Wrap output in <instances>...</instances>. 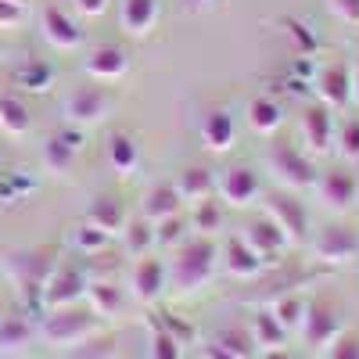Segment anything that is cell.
Masks as SVG:
<instances>
[{
  "instance_id": "6da1fadb",
  "label": "cell",
  "mask_w": 359,
  "mask_h": 359,
  "mask_svg": "<svg viewBox=\"0 0 359 359\" xmlns=\"http://www.w3.org/2000/svg\"><path fill=\"white\" fill-rule=\"evenodd\" d=\"M216 269V245L208 237H194L191 245L180 248V255L172 259V287L180 291H198L201 284L212 280Z\"/></svg>"
},
{
  "instance_id": "7a4b0ae2",
  "label": "cell",
  "mask_w": 359,
  "mask_h": 359,
  "mask_svg": "<svg viewBox=\"0 0 359 359\" xmlns=\"http://www.w3.org/2000/svg\"><path fill=\"white\" fill-rule=\"evenodd\" d=\"M97 316L94 313H83L76 306L69 309H50L43 316V338L50 345H62V348H72V345H83L86 338L97 334Z\"/></svg>"
},
{
  "instance_id": "3957f363",
  "label": "cell",
  "mask_w": 359,
  "mask_h": 359,
  "mask_svg": "<svg viewBox=\"0 0 359 359\" xmlns=\"http://www.w3.org/2000/svg\"><path fill=\"white\" fill-rule=\"evenodd\" d=\"M266 165H269V172H273L277 184L287 187V191H302V187L316 184V169H313V162H309L302 151H294L291 144H273V147H269Z\"/></svg>"
},
{
  "instance_id": "277c9868",
  "label": "cell",
  "mask_w": 359,
  "mask_h": 359,
  "mask_svg": "<svg viewBox=\"0 0 359 359\" xmlns=\"http://www.w3.org/2000/svg\"><path fill=\"white\" fill-rule=\"evenodd\" d=\"M298 331H302L309 348L323 352L341 334V316L331 302H306V316H302V323H298Z\"/></svg>"
},
{
  "instance_id": "5b68a950",
  "label": "cell",
  "mask_w": 359,
  "mask_h": 359,
  "mask_svg": "<svg viewBox=\"0 0 359 359\" xmlns=\"http://www.w3.org/2000/svg\"><path fill=\"white\" fill-rule=\"evenodd\" d=\"M83 294H86V277L76 266H57L43 284V306L47 309H69Z\"/></svg>"
},
{
  "instance_id": "8992f818",
  "label": "cell",
  "mask_w": 359,
  "mask_h": 359,
  "mask_svg": "<svg viewBox=\"0 0 359 359\" xmlns=\"http://www.w3.org/2000/svg\"><path fill=\"white\" fill-rule=\"evenodd\" d=\"M266 219L284 233L287 245L302 241V233H306V208H302V201H294L291 194H269Z\"/></svg>"
},
{
  "instance_id": "52a82bcc",
  "label": "cell",
  "mask_w": 359,
  "mask_h": 359,
  "mask_svg": "<svg viewBox=\"0 0 359 359\" xmlns=\"http://www.w3.org/2000/svg\"><path fill=\"white\" fill-rule=\"evenodd\" d=\"M359 252V237L348 230V226H323L313 241V255L320 262H331V266H341L348 259H355Z\"/></svg>"
},
{
  "instance_id": "ba28073f",
  "label": "cell",
  "mask_w": 359,
  "mask_h": 359,
  "mask_svg": "<svg viewBox=\"0 0 359 359\" xmlns=\"http://www.w3.org/2000/svg\"><path fill=\"white\" fill-rule=\"evenodd\" d=\"M108 111V94L101 86H79L65 97V118L76 126H94Z\"/></svg>"
},
{
  "instance_id": "9c48e42d",
  "label": "cell",
  "mask_w": 359,
  "mask_h": 359,
  "mask_svg": "<svg viewBox=\"0 0 359 359\" xmlns=\"http://www.w3.org/2000/svg\"><path fill=\"white\" fill-rule=\"evenodd\" d=\"M130 291L140 306H155L162 291H165V266L151 255H144L133 262V273H130Z\"/></svg>"
},
{
  "instance_id": "30bf717a",
  "label": "cell",
  "mask_w": 359,
  "mask_h": 359,
  "mask_svg": "<svg viewBox=\"0 0 359 359\" xmlns=\"http://www.w3.org/2000/svg\"><path fill=\"white\" fill-rule=\"evenodd\" d=\"M216 191H219V198H223L226 205L248 208V205H255V198H259V176H255L248 165H230V169L216 180Z\"/></svg>"
},
{
  "instance_id": "8fae6325",
  "label": "cell",
  "mask_w": 359,
  "mask_h": 359,
  "mask_svg": "<svg viewBox=\"0 0 359 359\" xmlns=\"http://www.w3.org/2000/svg\"><path fill=\"white\" fill-rule=\"evenodd\" d=\"M40 25H43V40H47L50 47H57V50H72V47L83 43V29L76 25V18L65 15L62 8H54V4L43 8Z\"/></svg>"
},
{
  "instance_id": "7c38bea8",
  "label": "cell",
  "mask_w": 359,
  "mask_h": 359,
  "mask_svg": "<svg viewBox=\"0 0 359 359\" xmlns=\"http://www.w3.org/2000/svg\"><path fill=\"white\" fill-rule=\"evenodd\" d=\"M302 137H306V147H309L313 155H327V151H331V140H334L331 108L309 104V108L302 111Z\"/></svg>"
},
{
  "instance_id": "4fadbf2b",
  "label": "cell",
  "mask_w": 359,
  "mask_h": 359,
  "mask_svg": "<svg viewBox=\"0 0 359 359\" xmlns=\"http://www.w3.org/2000/svg\"><path fill=\"white\" fill-rule=\"evenodd\" d=\"M158 15H162L158 0H123V8H118V25H123L126 36H147L155 29Z\"/></svg>"
},
{
  "instance_id": "5bb4252c",
  "label": "cell",
  "mask_w": 359,
  "mask_h": 359,
  "mask_svg": "<svg viewBox=\"0 0 359 359\" xmlns=\"http://www.w3.org/2000/svg\"><path fill=\"white\" fill-rule=\"evenodd\" d=\"M316 97L323 108H345L352 101V83H348V65H327L316 76Z\"/></svg>"
},
{
  "instance_id": "9a60e30c",
  "label": "cell",
  "mask_w": 359,
  "mask_h": 359,
  "mask_svg": "<svg viewBox=\"0 0 359 359\" xmlns=\"http://www.w3.org/2000/svg\"><path fill=\"white\" fill-rule=\"evenodd\" d=\"M316 194L327 208H348L352 198H355V180L345 172V169H331V172H323L316 176Z\"/></svg>"
},
{
  "instance_id": "2e32d148",
  "label": "cell",
  "mask_w": 359,
  "mask_h": 359,
  "mask_svg": "<svg viewBox=\"0 0 359 359\" xmlns=\"http://www.w3.org/2000/svg\"><path fill=\"white\" fill-rule=\"evenodd\" d=\"M241 237H245V245H248V248L262 259V266H266V262H273V255L287 245V241H284V233H280L273 223H269L266 216H262V219H255V223H252Z\"/></svg>"
},
{
  "instance_id": "e0dca14e",
  "label": "cell",
  "mask_w": 359,
  "mask_h": 359,
  "mask_svg": "<svg viewBox=\"0 0 359 359\" xmlns=\"http://www.w3.org/2000/svg\"><path fill=\"white\" fill-rule=\"evenodd\" d=\"M83 69H86V76H94L97 83H111V79H118V76H126L130 62H126V54L118 50V47H97V50L83 62Z\"/></svg>"
},
{
  "instance_id": "ac0fdd59",
  "label": "cell",
  "mask_w": 359,
  "mask_h": 359,
  "mask_svg": "<svg viewBox=\"0 0 359 359\" xmlns=\"http://www.w3.org/2000/svg\"><path fill=\"white\" fill-rule=\"evenodd\" d=\"M176 194H180V201H208L212 198V191H216V180H212V172H208L205 165H187L184 172L176 176Z\"/></svg>"
},
{
  "instance_id": "d6986e66",
  "label": "cell",
  "mask_w": 359,
  "mask_h": 359,
  "mask_svg": "<svg viewBox=\"0 0 359 359\" xmlns=\"http://www.w3.org/2000/svg\"><path fill=\"white\" fill-rule=\"evenodd\" d=\"M83 147V133L76 130H65V133H57V137H50L47 144H43V162H47V169L50 172H65L69 165H72V158H76V151Z\"/></svg>"
},
{
  "instance_id": "ffe728a7",
  "label": "cell",
  "mask_w": 359,
  "mask_h": 359,
  "mask_svg": "<svg viewBox=\"0 0 359 359\" xmlns=\"http://www.w3.org/2000/svg\"><path fill=\"white\" fill-rule=\"evenodd\" d=\"M180 194H176V187L172 184H158V187H151L144 194V219L147 223H162V219H169V216H180Z\"/></svg>"
},
{
  "instance_id": "44dd1931",
  "label": "cell",
  "mask_w": 359,
  "mask_h": 359,
  "mask_svg": "<svg viewBox=\"0 0 359 359\" xmlns=\"http://www.w3.org/2000/svg\"><path fill=\"white\" fill-rule=\"evenodd\" d=\"M223 266H226L230 277L248 280V277H255L259 269H262V259L245 245V237H230V241H226V252H223Z\"/></svg>"
},
{
  "instance_id": "7402d4cb",
  "label": "cell",
  "mask_w": 359,
  "mask_h": 359,
  "mask_svg": "<svg viewBox=\"0 0 359 359\" xmlns=\"http://www.w3.org/2000/svg\"><path fill=\"white\" fill-rule=\"evenodd\" d=\"M201 144L216 155L230 151L233 147V118L226 111H208L205 123H201Z\"/></svg>"
},
{
  "instance_id": "603a6c76",
  "label": "cell",
  "mask_w": 359,
  "mask_h": 359,
  "mask_svg": "<svg viewBox=\"0 0 359 359\" xmlns=\"http://www.w3.org/2000/svg\"><path fill=\"white\" fill-rule=\"evenodd\" d=\"M86 223H94L97 230H104L111 237V233L126 230V212H123V205H118L115 198H97L94 205H90V212H86Z\"/></svg>"
},
{
  "instance_id": "cb8c5ba5",
  "label": "cell",
  "mask_w": 359,
  "mask_h": 359,
  "mask_svg": "<svg viewBox=\"0 0 359 359\" xmlns=\"http://www.w3.org/2000/svg\"><path fill=\"white\" fill-rule=\"evenodd\" d=\"M248 334H252V345H259L262 352H269V348H280V345H284V334H287V331L277 323V316L269 313V309H259V313L252 316Z\"/></svg>"
},
{
  "instance_id": "d4e9b609",
  "label": "cell",
  "mask_w": 359,
  "mask_h": 359,
  "mask_svg": "<svg viewBox=\"0 0 359 359\" xmlns=\"http://www.w3.org/2000/svg\"><path fill=\"white\" fill-rule=\"evenodd\" d=\"M86 302H90V313L94 316L111 320V316L123 313V291H118L115 284L97 280V284H86Z\"/></svg>"
},
{
  "instance_id": "484cf974",
  "label": "cell",
  "mask_w": 359,
  "mask_h": 359,
  "mask_svg": "<svg viewBox=\"0 0 359 359\" xmlns=\"http://www.w3.org/2000/svg\"><path fill=\"white\" fill-rule=\"evenodd\" d=\"M280 123H284V111H280V104H277L273 97H255V101L248 104V126H252L255 133L269 137V133H277Z\"/></svg>"
},
{
  "instance_id": "4316f807",
  "label": "cell",
  "mask_w": 359,
  "mask_h": 359,
  "mask_svg": "<svg viewBox=\"0 0 359 359\" xmlns=\"http://www.w3.org/2000/svg\"><path fill=\"white\" fill-rule=\"evenodd\" d=\"M0 130L11 133V137L29 133V111L15 94H0Z\"/></svg>"
},
{
  "instance_id": "83f0119b",
  "label": "cell",
  "mask_w": 359,
  "mask_h": 359,
  "mask_svg": "<svg viewBox=\"0 0 359 359\" xmlns=\"http://www.w3.org/2000/svg\"><path fill=\"white\" fill-rule=\"evenodd\" d=\"M108 162H111L115 172H133L137 169V144H133V137L115 133L108 140Z\"/></svg>"
},
{
  "instance_id": "f1b7e54d",
  "label": "cell",
  "mask_w": 359,
  "mask_h": 359,
  "mask_svg": "<svg viewBox=\"0 0 359 359\" xmlns=\"http://www.w3.org/2000/svg\"><path fill=\"white\" fill-rule=\"evenodd\" d=\"M123 241H126V252L133 259H144L147 252H151V245H155V226L147 219H137V223H130L123 230Z\"/></svg>"
},
{
  "instance_id": "f546056e",
  "label": "cell",
  "mask_w": 359,
  "mask_h": 359,
  "mask_svg": "<svg viewBox=\"0 0 359 359\" xmlns=\"http://www.w3.org/2000/svg\"><path fill=\"white\" fill-rule=\"evenodd\" d=\"M50 79H54V72H50V65H43V62H25V65H18L15 69V83L22 86V90H33V94H40V90H47L50 86Z\"/></svg>"
},
{
  "instance_id": "4dcf8cb0",
  "label": "cell",
  "mask_w": 359,
  "mask_h": 359,
  "mask_svg": "<svg viewBox=\"0 0 359 359\" xmlns=\"http://www.w3.org/2000/svg\"><path fill=\"white\" fill-rule=\"evenodd\" d=\"M269 313L277 316V323L284 327V331H298V323H302V316H306V298L284 294V298H277V306Z\"/></svg>"
},
{
  "instance_id": "1f68e13d",
  "label": "cell",
  "mask_w": 359,
  "mask_h": 359,
  "mask_svg": "<svg viewBox=\"0 0 359 359\" xmlns=\"http://www.w3.org/2000/svg\"><path fill=\"white\" fill-rule=\"evenodd\" d=\"M147 359H184V345H180L169 331L155 327L151 341H147Z\"/></svg>"
},
{
  "instance_id": "d6a6232c",
  "label": "cell",
  "mask_w": 359,
  "mask_h": 359,
  "mask_svg": "<svg viewBox=\"0 0 359 359\" xmlns=\"http://www.w3.org/2000/svg\"><path fill=\"white\" fill-rule=\"evenodd\" d=\"M191 223H194V230L201 237L216 233L219 230V201H198L194 212H191Z\"/></svg>"
},
{
  "instance_id": "836d02e7",
  "label": "cell",
  "mask_w": 359,
  "mask_h": 359,
  "mask_svg": "<svg viewBox=\"0 0 359 359\" xmlns=\"http://www.w3.org/2000/svg\"><path fill=\"white\" fill-rule=\"evenodd\" d=\"M25 341H29L25 316H4V320H0V348H18Z\"/></svg>"
},
{
  "instance_id": "e575fe53",
  "label": "cell",
  "mask_w": 359,
  "mask_h": 359,
  "mask_svg": "<svg viewBox=\"0 0 359 359\" xmlns=\"http://www.w3.org/2000/svg\"><path fill=\"white\" fill-rule=\"evenodd\" d=\"M72 241H76V248H79V252L97 255V252H104V245H108V233H104V230H97L94 223H83V226L72 233Z\"/></svg>"
},
{
  "instance_id": "d590c367",
  "label": "cell",
  "mask_w": 359,
  "mask_h": 359,
  "mask_svg": "<svg viewBox=\"0 0 359 359\" xmlns=\"http://www.w3.org/2000/svg\"><path fill=\"white\" fill-rule=\"evenodd\" d=\"M338 151H341V158L359 162V118H348L338 130Z\"/></svg>"
},
{
  "instance_id": "8d00e7d4",
  "label": "cell",
  "mask_w": 359,
  "mask_h": 359,
  "mask_svg": "<svg viewBox=\"0 0 359 359\" xmlns=\"http://www.w3.org/2000/svg\"><path fill=\"white\" fill-rule=\"evenodd\" d=\"M212 341L226 345L230 352H237L241 359H248V355H252V334H248V331H237V327H230V331H219Z\"/></svg>"
},
{
  "instance_id": "74e56055",
  "label": "cell",
  "mask_w": 359,
  "mask_h": 359,
  "mask_svg": "<svg viewBox=\"0 0 359 359\" xmlns=\"http://www.w3.org/2000/svg\"><path fill=\"white\" fill-rule=\"evenodd\" d=\"M184 219L180 216H169V219H162V223H155V245H180L184 241Z\"/></svg>"
},
{
  "instance_id": "f35d334b",
  "label": "cell",
  "mask_w": 359,
  "mask_h": 359,
  "mask_svg": "<svg viewBox=\"0 0 359 359\" xmlns=\"http://www.w3.org/2000/svg\"><path fill=\"white\" fill-rule=\"evenodd\" d=\"M327 359H359V338L355 334H338L327 345Z\"/></svg>"
},
{
  "instance_id": "ab89813d",
  "label": "cell",
  "mask_w": 359,
  "mask_h": 359,
  "mask_svg": "<svg viewBox=\"0 0 359 359\" xmlns=\"http://www.w3.org/2000/svg\"><path fill=\"white\" fill-rule=\"evenodd\" d=\"M155 327H162V331H169L180 345H184V341H191L194 338V327L191 323H184V320H176L172 313H162V320H155Z\"/></svg>"
},
{
  "instance_id": "60d3db41",
  "label": "cell",
  "mask_w": 359,
  "mask_h": 359,
  "mask_svg": "<svg viewBox=\"0 0 359 359\" xmlns=\"http://www.w3.org/2000/svg\"><path fill=\"white\" fill-rule=\"evenodd\" d=\"M327 11L345 25H359V0H327Z\"/></svg>"
},
{
  "instance_id": "b9f144b4",
  "label": "cell",
  "mask_w": 359,
  "mask_h": 359,
  "mask_svg": "<svg viewBox=\"0 0 359 359\" xmlns=\"http://www.w3.org/2000/svg\"><path fill=\"white\" fill-rule=\"evenodd\" d=\"M22 18V8L11 4V0H0V29H8V25H18Z\"/></svg>"
},
{
  "instance_id": "7bdbcfd3",
  "label": "cell",
  "mask_w": 359,
  "mask_h": 359,
  "mask_svg": "<svg viewBox=\"0 0 359 359\" xmlns=\"http://www.w3.org/2000/svg\"><path fill=\"white\" fill-rule=\"evenodd\" d=\"M104 8H108V0H76V11H79V15H86V18L104 15Z\"/></svg>"
},
{
  "instance_id": "ee69618b",
  "label": "cell",
  "mask_w": 359,
  "mask_h": 359,
  "mask_svg": "<svg viewBox=\"0 0 359 359\" xmlns=\"http://www.w3.org/2000/svg\"><path fill=\"white\" fill-rule=\"evenodd\" d=\"M287 29H291V36L298 40V47H302L306 54H313V47H316V40H313L309 33H302V25H298V22H287Z\"/></svg>"
},
{
  "instance_id": "f6af8a7d",
  "label": "cell",
  "mask_w": 359,
  "mask_h": 359,
  "mask_svg": "<svg viewBox=\"0 0 359 359\" xmlns=\"http://www.w3.org/2000/svg\"><path fill=\"white\" fill-rule=\"evenodd\" d=\"M205 359H241V355L230 352V348L219 345V341H208V345H205Z\"/></svg>"
},
{
  "instance_id": "bcb514c9",
  "label": "cell",
  "mask_w": 359,
  "mask_h": 359,
  "mask_svg": "<svg viewBox=\"0 0 359 359\" xmlns=\"http://www.w3.org/2000/svg\"><path fill=\"white\" fill-rule=\"evenodd\" d=\"M348 83H352V101L359 104V62L348 69Z\"/></svg>"
},
{
  "instance_id": "7dc6e473",
  "label": "cell",
  "mask_w": 359,
  "mask_h": 359,
  "mask_svg": "<svg viewBox=\"0 0 359 359\" xmlns=\"http://www.w3.org/2000/svg\"><path fill=\"white\" fill-rule=\"evenodd\" d=\"M262 359H294V355L280 345V348H269V352H262Z\"/></svg>"
},
{
  "instance_id": "c3c4849f",
  "label": "cell",
  "mask_w": 359,
  "mask_h": 359,
  "mask_svg": "<svg viewBox=\"0 0 359 359\" xmlns=\"http://www.w3.org/2000/svg\"><path fill=\"white\" fill-rule=\"evenodd\" d=\"M11 4H18V8H22V4H25V0H11Z\"/></svg>"
},
{
  "instance_id": "681fc988",
  "label": "cell",
  "mask_w": 359,
  "mask_h": 359,
  "mask_svg": "<svg viewBox=\"0 0 359 359\" xmlns=\"http://www.w3.org/2000/svg\"><path fill=\"white\" fill-rule=\"evenodd\" d=\"M0 165H4V151H0Z\"/></svg>"
},
{
  "instance_id": "f907efd6",
  "label": "cell",
  "mask_w": 359,
  "mask_h": 359,
  "mask_svg": "<svg viewBox=\"0 0 359 359\" xmlns=\"http://www.w3.org/2000/svg\"><path fill=\"white\" fill-rule=\"evenodd\" d=\"M194 4H208V0H194Z\"/></svg>"
}]
</instances>
